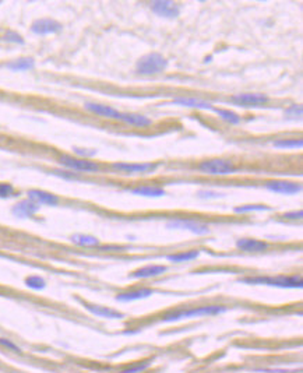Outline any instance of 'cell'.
<instances>
[{"label":"cell","mask_w":303,"mask_h":373,"mask_svg":"<svg viewBox=\"0 0 303 373\" xmlns=\"http://www.w3.org/2000/svg\"><path fill=\"white\" fill-rule=\"evenodd\" d=\"M166 271H168V267H166V266L152 264V266H146V267H141V269L136 270L130 277H132V278H154V277L162 276Z\"/></svg>","instance_id":"cell-15"},{"label":"cell","mask_w":303,"mask_h":373,"mask_svg":"<svg viewBox=\"0 0 303 373\" xmlns=\"http://www.w3.org/2000/svg\"><path fill=\"white\" fill-rule=\"evenodd\" d=\"M74 151L78 154V155H84V157H91V155H95V151H81L80 149H74Z\"/></svg>","instance_id":"cell-37"},{"label":"cell","mask_w":303,"mask_h":373,"mask_svg":"<svg viewBox=\"0 0 303 373\" xmlns=\"http://www.w3.org/2000/svg\"><path fill=\"white\" fill-rule=\"evenodd\" d=\"M28 194V200L37 203V204H45V206H58L59 204V197L55 194L39 190V189H31L27 192Z\"/></svg>","instance_id":"cell-9"},{"label":"cell","mask_w":303,"mask_h":373,"mask_svg":"<svg viewBox=\"0 0 303 373\" xmlns=\"http://www.w3.org/2000/svg\"><path fill=\"white\" fill-rule=\"evenodd\" d=\"M4 41L13 42V44H20V45L24 44V39L21 38V35L17 34V32H13V31H8V32L4 34Z\"/></svg>","instance_id":"cell-30"},{"label":"cell","mask_w":303,"mask_h":373,"mask_svg":"<svg viewBox=\"0 0 303 373\" xmlns=\"http://www.w3.org/2000/svg\"><path fill=\"white\" fill-rule=\"evenodd\" d=\"M236 246L243 250V252H253V253H257V252H264L268 249V245L263 240H257V239H239L236 242Z\"/></svg>","instance_id":"cell-17"},{"label":"cell","mask_w":303,"mask_h":373,"mask_svg":"<svg viewBox=\"0 0 303 373\" xmlns=\"http://www.w3.org/2000/svg\"><path fill=\"white\" fill-rule=\"evenodd\" d=\"M200 252L199 250H189V252H182V253L170 254L168 256V260L173 261V263H183V261H190L194 260L199 257Z\"/></svg>","instance_id":"cell-24"},{"label":"cell","mask_w":303,"mask_h":373,"mask_svg":"<svg viewBox=\"0 0 303 373\" xmlns=\"http://www.w3.org/2000/svg\"><path fill=\"white\" fill-rule=\"evenodd\" d=\"M168 66V60L159 53L144 55L137 63V73L140 75H158L162 73Z\"/></svg>","instance_id":"cell-3"},{"label":"cell","mask_w":303,"mask_h":373,"mask_svg":"<svg viewBox=\"0 0 303 373\" xmlns=\"http://www.w3.org/2000/svg\"><path fill=\"white\" fill-rule=\"evenodd\" d=\"M152 294H154V291L150 290V288H141V290H136V291L122 292V294L116 295V300L118 302H133V300H140V299L148 298Z\"/></svg>","instance_id":"cell-19"},{"label":"cell","mask_w":303,"mask_h":373,"mask_svg":"<svg viewBox=\"0 0 303 373\" xmlns=\"http://www.w3.org/2000/svg\"><path fill=\"white\" fill-rule=\"evenodd\" d=\"M215 113L218 116H221L222 119L229 122L230 125H239L240 123V116H237L236 113L228 111V109H215Z\"/></svg>","instance_id":"cell-27"},{"label":"cell","mask_w":303,"mask_h":373,"mask_svg":"<svg viewBox=\"0 0 303 373\" xmlns=\"http://www.w3.org/2000/svg\"><path fill=\"white\" fill-rule=\"evenodd\" d=\"M25 285L31 288V290H35V291H41L46 287V283L42 277L39 276H30L25 278Z\"/></svg>","instance_id":"cell-26"},{"label":"cell","mask_w":303,"mask_h":373,"mask_svg":"<svg viewBox=\"0 0 303 373\" xmlns=\"http://www.w3.org/2000/svg\"><path fill=\"white\" fill-rule=\"evenodd\" d=\"M39 211V204L31 200H22L11 209V213L18 218H30Z\"/></svg>","instance_id":"cell-13"},{"label":"cell","mask_w":303,"mask_h":373,"mask_svg":"<svg viewBox=\"0 0 303 373\" xmlns=\"http://www.w3.org/2000/svg\"><path fill=\"white\" fill-rule=\"evenodd\" d=\"M150 365H151L150 361H144V362H140V364H136V365L127 368L122 373H141L143 371H146Z\"/></svg>","instance_id":"cell-29"},{"label":"cell","mask_w":303,"mask_h":373,"mask_svg":"<svg viewBox=\"0 0 303 373\" xmlns=\"http://www.w3.org/2000/svg\"><path fill=\"white\" fill-rule=\"evenodd\" d=\"M118 120H122L127 125H133V126L139 127H147L152 125V120L148 119L147 116L144 115H139V113H122L119 115Z\"/></svg>","instance_id":"cell-18"},{"label":"cell","mask_w":303,"mask_h":373,"mask_svg":"<svg viewBox=\"0 0 303 373\" xmlns=\"http://www.w3.org/2000/svg\"><path fill=\"white\" fill-rule=\"evenodd\" d=\"M287 113L292 115V116H302V106L301 105H292L289 109H287Z\"/></svg>","instance_id":"cell-33"},{"label":"cell","mask_w":303,"mask_h":373,"mask_svg":"<svg viewBox=\"0 0 303 373\" xmlns=\"http://www.w3.org/2000/svg\"><path fill=\"white\" fill-rule=\"evenodd\" d=\"M173 104L180 105V106H189V108H197V109H211L213 105L203 101V99H196V98H175Z\"/></svg>","instance_id":"cell-20"},{"label":"cell","mask_w":303,"mask_h":373,"mask_svg":"<svg viewBox=\"0 0 303 373\" xmlns=\"http://www.w3.org/2000/svg\"><path fill=\"white\" fill-rule=\"evenodd\" d=\"M284 218H287V220H301L303 217L302 210H299V211H292V213H285L284 214Z\"/></svg>","instance_id":"cell-34"},{"label":"cell","mask_w":303,"mask_h":373,"mask_svg":"<svg viewBox=\"0 0 303 373\" xmlns=\"http://www.w3.org/2000/svg\"><path fill=\"white\" fill-rule=\"evenodd\" d=\"M70 240L73 242L74 245H78V246H98V245H99V240H98L95 236L84 235V233H76V235H72Z\"/></svg>","instance_id":"cell-23"},{"label":"cell","mask_w":303,"mask_h":373,"mask_svg":"<svg viewBox=\"0 0 303 373\" xmlns=\"http://www.w3.org/2000/svg\"><path fill=\"white\" fill-rule=\"evenodd\" d=\"M127 247H123V246H104V247H101V250L102 252H123V250H126Z\"/></svg>","instance_id":"cell-36"},{"label":"cell","mask_w":303,"mask_h":373,"mask_svg":"<svg viewBox=\"0 0 303 373\" xmlns=\"http://www.w3.org/2000/svg\"><path fill=\"white\" fill-rule=\"evenodd\" d=\"M14 196V187L8 183H0V197L6 199V197H11Z\"/></svg>","instance_id":"cell-31"},{"label":"cell","mask_w":303,"mask_h":373,"mask_svg":"<svg viewBox=\"0 0 303 373\" xmlns=\"http://www.w3.org/2000/svg\"><path fill=\"white\" fill-rule=\"evenodd\" d=\"M0 345H1V347H6V348H8V350L14 351V352H21L20 347H18V345H15L13 341H10V340H7V338H0Z\"/></svg>","instance_id":"cell-32"},{"label":"cell","mask_w":303,"mask_h":373,"mask_svg":"<svg viewBox=\"0 0 303 373\" xmlns=\"http://www.w3.org/2000/svg\"><path fill=\"white\" fill-rule=\"evenodd\" d=\"M115 169L127 173H147V172L155 171L158 168V164H125V162H118L112 165Z\"/></svg>","instance_id":"cell-14"},{"label":"cell","mask_w":303,"mask_h":373,"mask_svg":"<svg viewBox=\"0 0 303 373\" xmlns=\"http://www.w3.org/2000/svg\"><path fill=\"white\" fill-rule=\"evenodd\" d=\"M130 193L137 194V196H146V197H161L165 194V190L161 187L154 186H141L132 189Z\"/></svg>","instance_id":"cell-22"},{"label":"cell","mask_w":303,"mask_h":373,"mask_svg":"<svg viewBox=\"0 0 303 373\" xmlns=\"http://www.w3.org/2000/svg\"><path fill=\"white\" fill-rule=\"evenodd\" d=\"M62 30V24L58 23L56 20L52 18H41L34 21L31 31L37 35H49V34H56Z\"/></svg>","instance_id":"cell-8"},{"label":"cell","mask_w":303,"mask_h":373,"mask_svg":"<svg viewBox=\"0 0 303 373\" xmlns=\"http://www.w3.org/2000/svg\"><path fill=\"white\" fill-rule=\"evenodd\" d=\"M302 146V139H280L274 142V147L277 149H301Z\"/></svg>","instance_id":"cell-25"},{"label":"cell","mask_w":303,"mask_h":373,"mask_svg":"<svg viewBox=\"0 0 303 373\" xmlns=\"http://www.w3.org/2000/svg\"><path fill=\"white\" fill-rule=\"evenodd\" d=\"M151 10L155 13V14L161 15V17H166V18H173V17H178L180 10L179 7L172 3V1H165V0H158V1H154L151 4Z\"/></svg>","instance_id":"cell-11"},{"label":"cell","mask_w":303,"mask_h":373,"mask_svg":"<svg viewBox=\"0 0 303 373\" xmlns=\"http://www.w3.org/2000/svg\"><path fill=\"white\" fill-rule=\"evenodd\" d=\"M35 66V62L31 58H21V59H15L6 65V68L11 72H27Z\"/></svg>","instance_id":"cell-21"},{"label":"cell","mask_w":303,"mask_h":373,"mask_svg":"<svg viewBox=\"0 0 303 373\" xmlns=\"http://www.w3.org/2000/svg\"><path fill=\"white\" fill-rule=\"evenodd\" d=\"M270 210V207L267 206H261V204H249V206H240V207H236L235 209V213H251V211H267Z\"/></svg>","instance_id":"cell-28"},{"label":"cell","mask_w":303,"mask_h":373,"mask_svg":"<svg viewBox=\"0 0 303 373\" xmlns=\"http://www.w3.org/2000/svg\"><path fill=\"white\" fill-rule=\"evenodd\" d=\"M199 169L203 173L214 175V176H225V175H230V173L236 171L235 165L228 159H222V158H214V159L203 161L199 165Z\"/></svg>","instance_id":"cell-4"},{"label":"cell","mask_w":303,"mask_h":373,"mask_svg":"<svg viewBox=\"0 0 303 373\" xmlns=\"http://www.w3.org/2000/svg\"><path fill=\"white\" fill-rule=\"evenodd\" d=\"M59 164L66 166V168H70V169H74V171L87 172V173H94V172L99 171V166L95 162L82 159V158L70 157V155H62Z\"/></svg>","instance_id":"cell-6"},{"label":"cell","mask_w":303,"mask_h":373,"mask_svg":"<svg viewBox=\"0 0 303 373\" xmlns=\"http://www.w3.org/2000/svg\"><path fill=\"white\" fill-rule=\"evenodd\" d=\"M230 101L243 106H260L268 102V97L263 94H236L230 97Z\"/></svg>","instance_id":"cell-10"},{"label":"cell","mask_w":303,"mask_h":373,"mask_svg":"<svg viewBox=\"0 0 303 373\" xmlns=\"http://www.w3.org/2000/svg\"><path fill=\"white\" fill-rule=\"evenodd\" d=\"M200 197H206V199H218L221 197V193H215V192H200Z\"/></svg>","instance_id":"cell-35"},{"label":"cell","mask_w":303,"mask_h":373,"mask_svg":"<svg viewBox=\"0 0 303 373\" xmlns=\"http://www.w3.org/2000/svg\"><path fill=\"white\" fill-rule=\"evenodd\" d=\"M85 106V109L89 111V112L96 113V115H99V116H104V118H109V119H116L118 120L119 115L120 112L116 111V109H113L111 106H108V105H101V104H94V102H87V104L84 105Z\"/></svg>","instance_id":"cell-16"},{"label":"cell","mask_w":303,"mask_h":373,"mask_svg":"<svg viewBox=\"0 0 303 373\" xmlns=\"http://www.w3.org/2000/svg\"><path fill=\"white\" fill-rule=\"evenodd\" d=\"M168 228L170 229H186L190 231L196 235H207L210 233V228L207 224H203L199 221L194 220H183V218H178V220H172L166 224Z\"/></svg>","instance_id":"cell-5"},{"label":"cell","mask_w":303,"mask_h":373,"mask_svg":"<svg viewBox=\"0 0 303 373\" xmlns=\"http://www.w3.org/2000/svg\"><path fill=\"white\" fill-rule=\"evenodd\" d=\"M227 312V307L224 306L210 305V306H200V307H193L182 312H175V313L166 314L163 317V321L172 323V321H180L185 319H194V317H203V316H215V314H222Z\"/></svg>","instance_id":"cell-2"},{"label":"cell","mask_w":303,"mask_h":373,"mask_svg":"<svg viewBox=\"0 0 303 373\" xmlns=\"http://www.w3.org/2000/svg\"><path fill=\"white\" fill-rule=\"evenodd\" d=\"M240 283L253 284V285H270V287H277V288H302L303 281L299 276L294 277H246L242 278Z\"/></svg>","instance_id":"cell-1"},{"label":"cell","mask_w":303,"mask_h":373,"mask_svg":"<svg viewBox=\"0 0 303 373\" xmlns=\"http://www.w3.org/2000/svg\"><path fill=\"white\" fill-rule=\"evenodd\" d=\"M84 306L89 313L95 314L98 317H104V319H123L125 317L123 313H120L115 309H111V307H106V306L94 305V303H84Z\"/></svg>","instance_id":"cell-12"},{"label":"cell","mask_w":303,"mask_h":373,"mask_svg":"<svg viewBox=\"0 0 303 373\" xmlns=\"http://www.w3.org/2000/svg\"><path fill=\"white\" fill-rule=\"evenodd\" d=\"M266 187L270 192L280 194H296L302 190V186L299 183H294V182H288V180H271L267 182Z\"/></svg>","instance_id":"cell-7"}]
</instances>
